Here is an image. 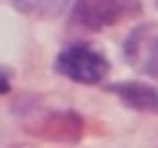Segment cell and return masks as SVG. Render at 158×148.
<instances>
[{
  "label": "cell",
  "instance_id": "3",
  "mask_svg": "<svg viewBox=\"0 0 158 148\" xmlns=\"http://www.w3.org/2000/svg\"><path fill=\"white\" fill-rule=\"evenodd\" d=\"M128 10L126 0H74L72 21L86 30H102L116 23Z\"/></svg>",
  "mask_w": 158,
  "mask_h": 148
},
{
  "label": "cell",
  "instance_id": "6",
  "mask_svg": "<svg viewBox=\"0 0 158 148\" xmlns=\"http://www.w3.org/2000/svg\"><path fill=\"white\" fill-rule=\"evenodd\" d=\"M10 79H7V74L5 72H0V95H5V93H10Z\"/></svg>",
  "mask_w": 158,
  "mask_h": 148
},
{
  "label": "cell",
  "instance_id": "4",
  "mask_svg": "<svg viewBox=\"0 0 158 148\" xmlns=\"http://www.w3.org/2000/svg\"><path fill=\"white\" fill-rule=\"evenodd\" d=\"M109 90L126 107L135 109V111H142V114L158 116V88L156 86H149L144 81H118Z\"/></svg>",
  "mask_w": 158,
  "mask_h": 148
},
{
  "label": "cell",
  "instance_id": "1",
  "mask_svg": "<svg viewBox=\"0 0 158 148\" xmlns=\"http://www.w3.org/2000/svg\"><path fill=\"white\" fill-rule=\"evenodd\" d=\"M54 67L60 76L84 86H95L109 74L107 58L89 44H72L63 49L56 58Z\"/></svg>",
  "mask_w": 158,
  "mask_h": 148
},
{
  "label": "cell",
  "instance_id": "5",
  "mask_svg": "<svg viewBox=\"0 0 158 148\" xmlns=\"http://www.w3.org/2000/svg\"><path fill=\"white\" fill-rule=\"evenodd\" d=\"M10 2L28 14H51L58 12V7L63 5V0H10Z\"/></svg>",
  "mask_w": 158,
  "mask_h": 148
},
{
  "label": "cell",
  "instance_id": "2",
  "mask_svg": "<svg viewBox=\"0 0 158 148\" xmlns=\"http://www.w3.org/2000/svg\"><path fill=\"white\" fill-rule=\"evenodd\" d=\"M123 56L133 69L158 79V23H139L130 30Z\"/></svg>",
  "mask_w": 158,
  "mask_h": 148
}]
</instances>
